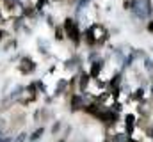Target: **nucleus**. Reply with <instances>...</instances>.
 <instances>
[{
	"label": "nucleus",
	"instance_id": "f257e3e1",
	"mask_svg": "<svg viewBox=\"0 0 153 142\" xmlns=\"http://www.w3.org/2000/svg\"><path fill=\"white\" fill-rule=\"evenodd\" d=\"M134 13L137 18H148L152 14V2L150 0H134Z\"/></svg>",
	"mask_w": 153,
	"mask_h": 142
},
{
	"label": "nucleus",
	"instance_id": "f03ea898",
	"mask_svg": "<svg viewBox=\"0 0 153 142\" xmlns=\"http://www.w3.org/2000/svg\"><path fill=\"white\" fill-rule=\"evenodd\" d=\"M66 32H68V36H70V37H73L75 41H78V30H76L75 21L66 20Z\"/></svg>",
	"mask_w": 153,
	"mask_h": 142
},
{
	"label": "nucleus",
	"instance_id": "7ed1b4c3",
	"mask_svg": "<svg viewBox=\"0 0 153 142\" xmlns=\"http://www.w3.org/2000/svg\"><path fill=\"white\" fill-rule=\"evenodd\" d=\"M41 135H43V128H39L38 132H34V133L30 135V141H32V142H36V141L39 139V137H41Z\"/></svg>",
	"mask_w": 153,
	"mask_h": 142
},
{
	"label": "nucleus",
	"instance_id": "20e7f679",
	"mask_svg": "<svg viewBox=\"0 0 153 142\" xmlns=\"http://www.w3.org/2000/svg\"><path fill=\"white\" fill-rule=\"evenodd\" d=\"M27 141V133H20L18 137H16V141L14 142H25Z\"/></svg>",
	"mask_w": 153,
	"mask_h": 142
},
{
	"label": "nucleus",
	"instance_id": "39448f33",
	"mask_svg": "<svg viewBox=\"0 0 153 142\" xmlns=\"http://www.w3.org/2000/svg\"><path fill=\"white\" fill-rule=\"evenodd\" d=\"M89 2H91V0H78V5H76V7H78V9H82V7H84V5H87Z\"/></svg>",
	"mask_w": 153,
	"mask_h": 142
},
{
	"label": "nucleus",
	"instance_id": "423d86ee",
	"mask_svg": "<svg viewBox=\"0 0 153 142\" xmlns=\"http://www.w3.org/2000/svg\"><path fill=\"white\" fill-rule=\"evenodd\" d=\"M59 126H61V124H59V123H55V124H53V132H59Z\"/></svg>",
	"mask_w": 153,
	"mask_h": 142
},
{
	"label": "nucleus",
	"instance_id": "0eeeda50",
	"mask_svg": "<svg viewBox=\"0 0 153 142\" xmlns=\"http://www.w3.org/2000/svg\"><path fill=\"white\" fill-rule=\"evenodd\" d=\"M0 142H11V139H0Z\"/></svg>",
	"mask_w": 153,
	"mask_h": 142
},
{
	"label": "nucleus",
	"instance_id": "6e6552de",
	"mask_svg": "<svg viewBox=\"0 0 153 142\" xmlns=\"http://www.w3.org/2000/svg\"><path fill=\"white\" fill-rule=\"evenodd\" d=\"M61 142H64V141H61Z\"/></svg>",
	"mask_w": 153,
	"mask_h": 142
}]
</instances>
